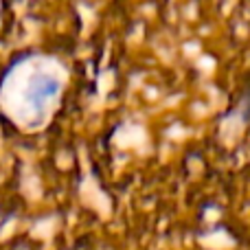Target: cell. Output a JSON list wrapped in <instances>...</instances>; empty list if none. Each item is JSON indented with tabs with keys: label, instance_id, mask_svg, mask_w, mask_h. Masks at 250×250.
I'll list each match as a JSON object with an SVG mask.
<instances>
[{
	"label": "cell",
	"instance_id": "cell-1",
	"mask_svg": "<svg viewBox=\"0 0 250 250\" xmlns=\"http://www.w3.org/2000/svg\"><path fill=\"white\" fill-rule=\"evenodd\" d=\"M57 92H60V83H57V79L40 77L38 82L31 86V101H33L35 105H44L48 99H53Z\"/></svg>",
	"mask_w": 250,
	"mask_h": 250
},
{
	"label": "cell",
	"instance_id": "cell-2",
	"mask_svg": "<svg viewBox=\"0 0 250 250\" xmlns=\"http://www.w3.org/2000/svg\"><path fill=\"white\" fill-rule=\"evenodd\" d=\"M242 117L246 123H250V83H248L246 92H244V97H242Z\"/></svg>",
	"mask_w": 250,
	"mask_h": 250
}]
</instances>
